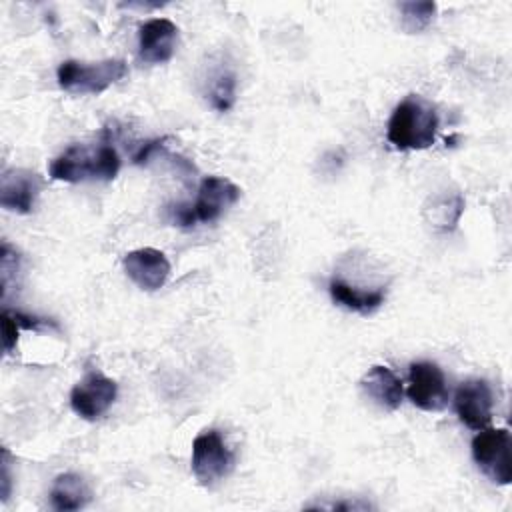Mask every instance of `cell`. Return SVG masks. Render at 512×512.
I'll use <instances>...</instances> for the list:
<instances>
[{"label":"cell","mask_w":512,"mask_h":512,"mask_svg":"<svg viewBox=\"0 0 512 512\" xmlns=\"http://www.w3.org/2000/svg\"><path fill=\"white\" fill-rule=\"evenodd\" d=\"M120 170V156L110 142L72 144L50 162V178L60 182H108Z\"/></svg>","instance_id":"1"},{"label":"cell","mask_w":512,"mask_h":512,"mask_svg":"<svg viewBox=\"0 0 512 512\" xmlns=\"http://www.w3.org/2000/svg\"><path fill=\"white\" fill-rule=\"evenodd\" d=\"M438 132V112L422 96L410 94L396 104L386 126V138L396 150L430 148Z\"/></svg>","instance_id":"2"},{"label":"cell","mask_w":512,"mask_h":512,"mask_svg":"<svg viewBox=\"0 0 512 512\" xmlns=\"http://www.w3.org/2000/svg\"><path fill=\"white\" fill-rule=\"evenodd\" d=\"M240 198V188L222 176H204L196 200L192 204H178L174 212V222L190 228L198 222L208 224L218 220L230 206H234Z\"/></svg>","instance_id":"3"},{"label":"cell","mask_w":512,"mask_h":512,"mask_svg":"<svg viewBox=\"0 0 512 512\" xmlns=\"http://www.w3.org/2000/svg\"><path fill=\"white\" fill-rule=\"evenodd\" d=\"M128 74V66L120 58L100 62L64 60L56 70L58 86L68 94H100Z\"/></svg>","instance_id":"4"},{"label":"cell","mask_w":512,"mask_h":512,"mask_svg":"<svg viewBox=\"0 0 512 512\" xmlns=\"http://www.w3.org/2000/svg\"><path fill=\"white\" fill-rule=\"evenodd\" d=\"M472 458L478 470L494 484H510L512 454L510 432L506 428H482L472 438Z\"/></svg>","instance_id":"5"},{"label":"cell","mask_w":512,"mask_h":512,"mask_svg":"<svg viewBox=\"0 0 512 512\" xmlns=\"http://www.w3.org/2000/svg\"><path fill=\"white\" fill-rule=\"evenodd\" d=\"M190 466H192L194 478L202 486L210 488L230 474L234 466V454L224 444V438L220 436V432L214 428H208V430H202L192 442Z\"/></svg>","instance_id":"6"},{"label":"cell","mask_w":512,"mask_h":512,"mask_svg":"<svg viewBox=\"0 0 512 512\" xmlns=\"http://www.w3.org/2000/svg\"><path fill=\"white\" fill-rule=\"evenodd\" d=\"M408 400L426 412H440L446 408L450 390L442 368L436 362L420 360L408 366Z\"/></svg>","instance_id":"7"},{"label":"cell","mask_w":512,"mask_h":512,"mask_svg":"<svg viewBox=\"0 0 512 512\" xmlns=\"http://www.w3.org/2000/svg\"><path fill=\"white\" fill-rule=\"evenodd\" d=\"M116 394L118 384L112 378L100 372H90L72 388L70 406L80 418L94 422L110 410Z\"/></svg>","instance_id":"8"},{"label":"cell","mask_w":512,"mask_h":512,"mask_svg":"<svg viewBox=\"0 0 512 512\" xmlns=\"http://www.w3.org/2000/svg\"><path fill=\"white\" fill-rule=\"evenodd\" d=\"M492 388L484 378L464 380L454 394V410L464 426L470 430L488 428L492 422Z\"/></svg>","instance_id":"9"},{"label":"cell","mask_w":512,"mask_h":512,"mask_svg":"<svg viewBox=\"0 0 512 512\" xmlns=\"http://www.w3.org/2000/svg\"><path fill=\"white\" fill-rule=\"evenodd\" d=\"M42 190V178L34 170L8 168L0 176V206L16 214H28Z\"/></svg>","instance_id":"10"},{"label":"cell","mask_w":512,"mask_h":512,"mask_svg":"<svg viewBox=\"0 0 512 512\" xmlns=\"http://www.w3.org/2000/svg\"><path fill=\"white\" fill-rule=\"evenodd\" d=\"M126 276L140 288L154 292L162 288L170 276V262L164 252L156 248L130 250L122 260Z\"/></svg>","instance_id":"11"},{"label":"cell","mask_w":512,"mask_h":512,"mask_svg":"<svg viewBox=\"0 0 512 512\" xmlns=\"http://www.w3.org/2000/svg\"><path fill=\"white\" fill-rule=\"evenodd\" d=\"M178 26L168 18H150L138 28V58L144 64H164L176 52Z\"/></svg>","instance_id":"12"},{"label":"cell","mask_w":512,"mask_h":512,"mask_svg":"<svg viewBox=\"0 0 512 512\" xmlns=\"http://www.w3.org/2000/svg\"><path fill=\"white\" fill-rule=\"evenodd\" d=\"M360 388L376 406H380L386 412H392L402 404V396H404L402 380L388 366H382V364L372 366L362 376Z\"/></svg>","instance_id":"13"},{"label":"cell","mask_w":512,"mask_h":512,"mask_svg":"<svg viewBox=\"0 0 512 512\" xmlns=\"http://www.w3.org/2000/svg\"><path fill=\"white\" fill-rule=\"evenodd\" d=\"M92 500L90 486L80 474L64 472L58 474L50 488V504L54 510L72 512L84 508Z\"/></svg>","instance_id":"14"},{"label":"cell","mask_w":512,"mask_h":512,"mask_svg":"<svg viewBox=\"0 0 512 512\" xmlns=\"http://www.w3.org/2000/svg\"><path fill=\"white\" fill-rule=\"evenodd\" d=\"M328 292L338 306L358 312V314H370V312L378 310L386 298L384 290H362V288L352 286L340 278L330 280Z\"/></svg>","instance_id":"15"},{"label":"cell","mask_w":512,"mask_h":512,"mask_svg":"<svg viewBox=\"0 0 512 512\" xmlns=\"http://www.w3.org/2000/svg\"><path fill=\"white\" fill-rule=\"evenodd\" d=\"M464 212V200L460 194H440L430 198L424 206L426 220L438 230H452Z\"/></svg>","instance_id":"16"},{"label":"cell","mask_w":512,"mask_h":512,"mask_svg":"<svg viewBox=\"0 0 512 512\" xmlns=\"http://www.w3.org/2000/svg\"><path fill=\"white\" fill-rule=\"evenodd\" d=\"M398 8H400L402 28L410 34L422 32L424 28H428L436 14L434 2H402Z\"/></svg>","instance_id":"17"},{"label":"cell","mask_w":512,"mask_h":512,"mask_svg":"<svg viewBox=\"0 0 512 512\" xmlns=\"http://www.w3.org/2000/svg\"><path fill=\"white\" fill-rule=\"evenodd\" d=\"M236 98V80L232 74H220L210 90V102L218 112H226Z\"/></svg>","instance_id":"18"},{"label":"cell","mask_w":512,"mask_h":512,"mask_svg":"<svg viewBox=\"0 0 512 512\" xmlns=\"http://www.w3.org/2000/svg\"><path fill=\"white\" fill-rule=\"evenodd\" d=\"M18 330H20V324L14 316L12 310H4L2 312V340H4V352L10 354L16 344H18Z\"/></svg>","instance_id":"19"},{"label":"cell","mask_w":512,"mask_h":512,"mask_svg":"<svg viewBox=\"0 0 512 512\" xmlns=\"http://www.w3.org/2000/svg\"><path fill=\"white\" fill-rule=\"evenodd\" d=\"M166 138H156V140H148L144 142V146H140V150L134 154V164H144L154 152H158L164 146Z\"/></svg>","instance_id":"20"},{"label":"cell","mask_w":512,"mask_h":512,"mask_svg":"<svg viewBox=\"0 0 512 512\" xmlns=\"http://www.w3.org/2000/svg\"><path fill=\"white\" fill-rule=\"evenodd\" d=\"M8 450L4 448L2 450V500L6 502L8 496H10V486H12V480H10V464H8Z\"/></svg>","instance_id":"21"}]
</instances>
